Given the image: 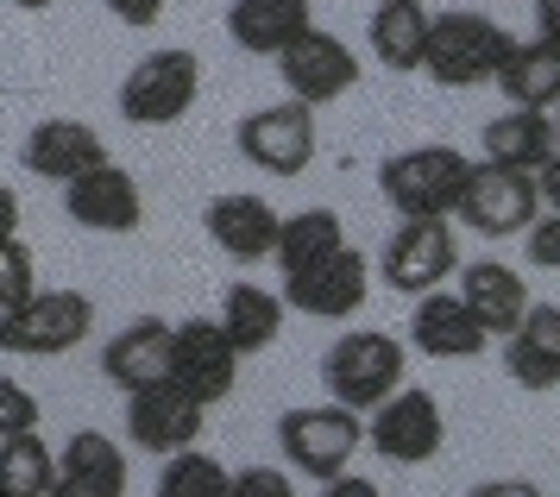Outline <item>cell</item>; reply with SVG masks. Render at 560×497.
I'll return each instance as SVG.
<instances>
[{
	"label": "cell",
	"instance_id": "obj_29",
	"mask_svg": "<svg viewBox=\"0 0 560 497\" xmlns=\"http://www.w3.org/2000/svg\"><path fill=\"white\" fill-rule=\"evenodd\" d=\"M57 485V453L45 448V435H7L0 441V497H51Z\"/></svg>",
	"mask_w": 560,
	"mask_h": 497
},
{
	"label": "cell",
	"instance_id": "obj_4",
	"mask_svg": "<svg viewBox=\"0 0 560 497\" xmlns=\"http://www.w3.org/2000/svg\"><path fill=\"white\" fill-rule=\"evenodd\" d=\"M202 95V57L183 45L145 50L127 76H120V120L127 126H177Z\"/></svg>",
	"mask_w": 560,
	"mask_h": 497
},
{
	"label": "cell",
	"instance_id": "obj_35",
	"mask_svg": "<svg viewBox=\"0 0 560 497\" xmlns=\"http://www.w3.org/2000/svg\"><path fill=\"white\" fill-rule=\"evenodd\" d=\"M102 7L120 25H132V32H152V25L164 20V7H171V0H102Z\"/></svg>",
	"mask_w": 560,
	"mask_h": 497
},
{
	"label": "cell",
	"instance_id": "obj_32",
	"mask_svg": "<svg viewBox=\"0 0 560 497\" xmlns=\"http://www.w3.org/2000/svg\"><path fill=\"white\" fill-rule=\"evenodd\" d=\"M32 428H38V397H32L20 378L0 372V441L7 435H32Z\"/></svg>",
	"mask_w": 560,
	"mask_h": 497
},
{
	"label": "cell",
	"instance_id": "obj_42",
	"mask_svg": "<svg viewBox=\"0 0 560 497\" xmlns=\"http://www.w3.org/2000/svg\"><path fill=\"white\" fill-rule=\"evenodd\" d=\"M555 139H560V107H555Z\"/></svg>",
	"mask_w": 560,
	"mask_h": 497
},
{
	"label": "cell",
	"instance_id": "obj_33",
	"mask_svg": "<svg viewBox=\"0 0 560 497\" xmlns=\"http://www.w3.org/2000/svg\"><path fill=\"white\" fill-rule=\"evenodd\" d=\"M228 497H296V473H283V466H240L228 478Z\"/></svg>",
	"mask_w": 560,
	"mask_h": 497
},
{
	"label": "cell",
	"instance_id": "obj_38",
	"mask_svg": "<svg viewBox=\"0 0 560 497\" xmlns=\"http://www.w3.org/2000/svg\"><path fill=\"white\" fill-rule=\"evenodd\" d=\"M535 38L560 50V0H535Z\"/></svg>",
	"mask_w": 560,
	"mask_h": 497
},
{
	"label": "cell",
	"instance_id": "obj_14",
	"mask_svg": "<svg viewBox=\"0 0 560 497\" xmlns=\"http://www.w3.org/2000/svg\"><path fill=\"white\" fill-rule=\"evenodd\" d=\"M63 215H70L82 233H139V221H145L139 176L107 158L95 171H82L77 183H63Z\"/></svg>",
	"mask_w": 560,
	"mask_h": 497
},
{
	"label": "cell",
	"instance_id": "obj_3",
	"mask_svg": "<svg viewBox=\"0 0 560 497\" xmlns=\"http://www.w3.org/2000/svg\"><path fill=\"white\" fill-rule=\"evenodd\" d=\"M278 448H283V473H303L315 485L353 473V453L365 448V416L340 409V403H303L278 416Z\"/></svg>",
	"mask_w": 560,
	"mask_h": 497
},
{
	"label": "cell",
	"instance_id": "obj_15",
	"mask_svg": "<svg viewBox=\"0 0 560 497\" xmlns=\"http://www.w3.org/2000/svg\"><path fill=\"white\" fill-rule=\"evenodd\" d=\"M208 428V409L196 397H183L177 384H152V391H132L127 397V441L145 453H183L196 448Z\"/></svg>",
	"mask_w": 560,
	"mask_h": 497
},
{
	"label": "cell",
	"instance_id": "obj_21",
	"mask_svg": "<svg viewBox=\"0 0 560 497\" xmlns=\"http://www.w3.org/2000/svg\"><path fill=\"white\" fill-rule=\"evenodd\" d=\"M485 340H491V334L472 322V309H466L454 290H429V297H416L409 347L422 352V359H479Z\"/></svg>",
	"mask_w": 560,
	"mask_h": 497
},
{
	"label": "cell",
	"instance_id": "obj_36",
	"mask_svg": "<svg viewBox=\"0 0 560 497\" xmlns=\"http://www.w3.org/2000/svg\"><path fill=\"white\" fill-rule=\"evenodd\" d=\"M466 497H541V485H529V478H485Z\"/></svg>",
	"mask_w": 560,
	"mask_h": 497
},
{
	"label": "cell",
	"instance_id": "obj_26",
	"mask_svg": "<svg viewBox=\"0 0 560 497\" xmlns=\"http://www.w3.org/2000/svg\"><path fill=\"white\" fill-rule=\"evenodd\" d=\"M498 95L510 101V107H523V114H555L560 107V50L541 45V38H510L504 63H498Z\"/></svg>",
	"mask_w": 560,
	"mask_h": 497
},
{
	"label": "cell",
	"instance_id": "obj_12",
	"mask_svg": "<svg viewBox=\"0 0 560 497\" xmlns=\"http://www.w3.org/2000/svg\"><path fill=\"white\" fill-rule=\"evenodd\" d=\"M541 215V189L523 171H498V164H472L466 176V196H459L454 221L485 233V240H510V233H529Z\"/></svg>",
	"mask_w": 560,
	"mask_h": 497
},
{
	"label": "cell",
	"instance_id": "obj_18",
	"mask_svg": "<svg viewBox=\"0 0 560 497\" xmlns=\"http://www.w3.org/2000/svg\"><path fill=\"white\" fill-rule=\"evenodd\" d=\"M454 297L472 309V322H479L491 340H504L510 327L529 315V284H523V271H510L504 258H472V265H459Z\"/></svg>",
	"mask_w": 560,
	"mask_h": 497
},
{
	"label": "cell",
	"instance_id": "obj_16",
	"mask_svg": "<svg viewBox=\"0 0 560 497\" xmlns=\"http://www.w3.org/2000/svg\"><path fill=\"white\" fill-rule=\"evenodd\" d=\"M20 158H26V171L38 176V183H77L82 171H95V164H107V146L102 132L89 120H70V114H51V120H38L26 132V146H20Z\"/></svg>",
	"mask_w": 560,
	"mask_h": 497
},
{
	"label": "cell",
	"instance_id": "obj_28",
	"mask_svg": "<svg viewBox=\"0 0 560 497\" xmlns=\"http://www.w3.org/2000/svg\"><path fill=\"white\" fill-rule=\"evenodd\" d=\"M334 246H347V227H340V215L334 208H303V215H283L278 221V246H271V258H278V271H303V265H315V258H328Z\"/></svg>",
	"mask_w": 560,
	"mask_h": 497
},
{
	"label": "cell",
	"instance_id": "obj_1",
	"mask_svg": "<svg viewBox=\"0 0 560 497\" xmlns=\"http://www.w3.org/2000/svg\"><path fill=\"white\" fill-rule=\"evenodd\" d=\"M409 378V347L384 327H347L340 340L322 359V384H328V403L353 409V416H372L384 397H397Z\"/></svg>",
	"mask_w": 560,
	"mask_h": 497
},
{
	"label": "cell",
	"instance_id": "obj_8",
	"mask_svg": "<svg viewBox=\"0 0 560 497\" xmlns=\"http://www.w3.org/2000/svg\"><path fill=\"white\" fill-rule=\"evenodd\" d=\"M233 146L240 158L253 164V171L278 176H303L315 164V114H308L303 101H271V107H253L246 120L233 126Z\"/></svg>",
	"mask_w": 560,
	"mask_h": 497
},
{
	"label": "cell",
	"instance_id": "obj_27",
	"mask_svg": "<svg viewBox=\"0 0 560 497\" xmlns=\"http://www.w3.org/2000/svg\"><path fill=\"white\" fill-rule=\"evenodd\" d=\"M429 7L422 0H378L372 7V25H365V38H372V57H378L390 76H416L422 70V50H429Z\"/></svg>",
	"mask_w": 560,
	"mask_h": 497
},
{
	"label": "cell",
	"instance_id": "obj_23",
	"mask_svg": "<svg viewBox=\"0 0 560 497\" xmlns=\"http://www.w3.org/2000/svg\"><path fill=\"white\" fill-rule=\"evenodd\" d=\"M479 151H485L479 164L541 176V171H548V158L560 151V139H555V114H523V107H504L498 120H485Z\"/></svg>",
	"mask_w": 560,
	"mask_h": 497
},
{
	"label": "cell",
	"instance_id": "obj_41",
	"mask_svg": "<svg viewBox=\"0 0 560 497\" xmlns=\"http://www.w3.org/2000/svg\"><path fill=\"white\" fill-rule=\"evenodd\" d=\"M20 13H45V7H57V0H13Z\"/></svg>",
	"mask_w": 560,
	"mask_h": 497
},
{
	"label": "cell",
	"instance_id": "obj_13",
	"mask_svg": "<svg viewBox=\"0 0 560 497\" xmlns=\"http://www.w3.org/2000/svg\"><path fill=\"white\" fill-rule=\"evenodd\" d=\"M278 76H283V89H290V101H303L308 114H315V107H328V101L359 89V57H353L347 38L308 25L303 38L278 57Z\"/></svg>",
	"mask_w": 560,
	"mask_h": 497
},
{
	"label": "cell",
	"instance_id": "obj_39",
	"mask_svg": "<svg viewBox=\"0 0 560 497\" xmlns=\"http://www.w3.org/2000/svg\"><path fill=\"white\" fill-rule=\"evenodd\" d=\"M535 189H541V208H548V215H560V151L548 158V171L535 176Z\"/></svg>",
	"mask_w": 560,
	"mask_h": 497
},
{
	"label": "cell",
	"instance_id": "obj_24",
	"mask_svg": "<svg viewBox=\"0 0 560 497\" xmlns=\"http://www.w3.org/2000/svg\"><path fill=\"white\" fill-rule=\"evenodd\" d=\"M308 25H315L308 0H233L228 7V38L246 57H283Z\"/></svg>",
	"mask_w": 560,
	"mask_h": 497
},
{
	"label": "cell",
	"instance_id": "obj_31",
	"mask_svg": "<svg viewBox=\"0 0 560 497\" xmlns=\"http://www.w3.org/2000/svg\"><path fill=\"white\" fill-rule=\"evenodd\" d=\"M26 297H38V258H32L26 240H7L0 246V315L20 309Z\"/></svg>",
	"mask_w": 560,
	"mask_h": 497
},
{
	"label": "cell",
	"instance_id": "obj_30",
	"mask_svg": "<svg viewBox=\"0 0 560 497\" xmlns=\"http://www.w3.org/2000/svg\"><path fill=\"white\" fill-rule=\"evenodd\" d=\"M228 466L202 448H183L164 460V473H158V492L152 497H228Z\"/></svg>",
	"mask_w": 560,
	"mask_h": 497
},
{
	"label": "cell",
	"instance_id": "obj_19",
	"mask_svg": "<svg viewBox=\"0 0 560 497\" xmlns=\"http://www.w3.org/2000/svg\"><path fill=\"white\" fill-rule=\"evenodd\" d=\"M51 497H127V453L102 428H77L57 453Z\"/></svg>",
	"mask_w": 560,
	"mask_h": 497
},
{
	"label": "cell",
	"instance_id": "obj_40",
	"mask_svg": "<svg viewBox=\"0 0 560 497\" xmlns=\"http://www.w3.org/2000/svg\"><path fill=\"white\" fill-rule=\"evenodd\" d=\"M7 240H20V196L0 183V246H7Z\"/></svg>",
	"mask_w": 560,
	"mask_h": 497
},
{
	"label": "cell",
	"instance_id": "obj_11",
	"mask_svg": "<svg viewBox=\"0 0 560 497\" xmlns=\"http://www.w3.org/2000/svg\"><path fill=\"white\" fill-rule=\"evenodd\" d=\"M365 290H372V265H365L359 246H334L328 258H315V265H303V271H290L278 284L283 309L315 315V322H347L365 302Z\"/></svg>",
	"mask_w": 560,
	"mask_h": 497
},
{
	"label": "cell",
	"instance_id": "obj_20",
	"mask_svg": "<svg viewBox=\"0 0 560 497\" xmlns=\"http://www.w3.org/2000/svg\"><path fill=\"white\" fill-rule=\"evenodd\" d=\"M102 378L120 384L127 397L132 391H152V384H171V322H158V315L127 322L102 347Z\"/></svg>",
	"mask_w": 560,
	"mask_h": 497
},
{
	"label": "cell",
	"instance_id": "obj_22",
	"mask_svg": "<svg viewBox=\"0 0 560 497\" xmlns=\"http://www.w3.org/2000/svg\"><path fill=\"white\" fill-rule=\"evenodd\" d=\"M504 372L523 391H560V309L529 302V315L504 334Z\"/></svg>",
	"mask_w": 560,
	"mask_h": 497
},
{
	"label": "cell",
	"instance_id": "obj_37",
	"mask_svg": "<svg viewBox=\"0 0 560 497\" xmlns=\"http://www.w3.org/2000/svg\"><path fill=\"white\" fill-rule=\"evenodd\" d=\"M322 497H384V492L365 473H340V478H328V485H322Z\"/></svg>",
	"mask_w": 560,
	"mask_h": 497
},
{
	"label": "cell",
	"instance_id": "obj_10",
	"mask_svg": "<svg viewBox=\"0 0 560 497\" xmlns=\"http://www.w3.org/2000/svg\"><path fill=\"white\" fill-rule=\"evenodd\" d=\"M171 384H177L183 397H196L202 409L233 397V384H240V352L228 347L221 322L189 315V322L171 327Z\"/></svg>",
	"mask_w": 560,
	"mask_h": 497
},
{
	"label": "cell",
	"instance_id": "obj_9",
	"mask_svg": "<svg viewBox=\"0 0 560 497\" xmlns=\"http://www.w3.org/2000/svg\"><path fill=\"white\" fill-rule=\"evenodd\" d=\"M365 441L390 466H429L434 453L447 448V416H441V403L429 391H409L404 384L397 397H384L365 416Z\"/></svg>",
	"mask_w": 560,
	"mask_h": 497
},
{
	"label": "cell",
	"instance_id": "obj_17",
	"mask_svg": "<svg viewBox=\"0 0 560 497\" xmlns=\"http://www.w3.org/2000/svg\"><path fill=\"white\" fill-rule=\"evenodd\" d=\"M278 208L265 196H246V189H228V196H214L202 208V233L214 246L228 252L233 265H258V258H271L278 246Z\"/></svg>",
	"mask_w": 560,
	"mask_h": 497
},
{
	"label": "cell",
	"instance_id": "obj_25",
	"mask_svg": "<svg viewBox=\"0 0 560 497\" xmlns=\"http://www.w3.org/2000/svg\"><path fill=\"white\" fill-rule=\"evenodd\" d=\"M283 297L278 290H265V284H253V277H240V284H228L221 290V334H228V347L240 352V359H253V352L265 347H278V334H283Z\"/></svg>",
	"mask_w": 560,
	"mask_h": 497
},
{
	"label": "cell",
	"instance_id": "obj_6",
	"mask_svg": "<svg viewBox=\"0 0 560 497\" xmlns=\"http://www.w3.org/2000/svg\"><path fill=\"white\" fill-rule=\"evenodd\" d=\"M95 334V297L82 290H38L0 315V352L13 359H57Z\"/></svg>",
	"mask_w": 560,
	"mask_h": 497
},
{
	"label": "cell",
	"instance_id": "obj_5",
	"mask_svg": "<svg viewBox=\"0 0 560 497\" xmlns=\"http://www.w3.org/2000/svg\"><path fill=\"white\" fill-rule=\"evenodd\" d=\"M504 50H510V32L491 20V13H466V7H454V13H434L429 20L422 70H429L441 89H479V82L498 76Z\"/></svg>",
	"mask_w": 560,
	"mask_h": 497
},
{
	"label": "cell",
	"instance_id": "obj_34",
	"mask_svg": "<svg viewBox=\"0 0 560 497\" xmlns=\"http://www.w3.org/2000/svg\"><path fill=\"white\" fill-rule=\"evenodd\" d=\"M529 265H535V271H560V215H535V227H529Z\"/></svg>",
	"mask_w": 560,
	"mask_h": 497
},
{
	"label": "cell",
	"instance_id": "obj_7",
	"mask_svg": "<svg viewBox=\"0 0 560 497\" xmlns=\"http://www.w3.org/2000/svg\"><path fill=\"white\" fill-rule=\"evenodd\" d=\"M459 233L454 221H397L378 252V277L397 297H429L459 271Z\"/></svg>",
	"mask_w": 560,
	"mask_h": 497
},
{
	"label": "cell",
	"instance_id": "obj_2",
	"mask_svg": "<svg viewBox=\"0 0 560 497\" xmlns=\"http://www.w3.org/2000/svg\"><path fill=\"white\" fill-rule=\"evenodd\" d=\"M466 176L472 158L459 146H409L378 164V196L397 208V221H454Z\"/></svg>",
	"mask_w": 560,
	"mask_h": 497
}]
</instances>
